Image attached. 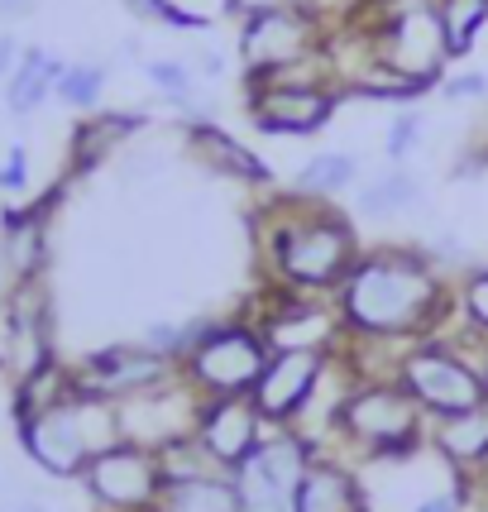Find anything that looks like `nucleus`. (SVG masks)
Returning <instances> with one entry per match:
<instances>
[{
    "instance_id": "4c0bfd02",
    "label": "nucleus",
    "mask_w": 488,
    "mask_h": 512,
    "mask_svg": "<svg viewBox=\"0 0 488 512\" xmlns=\"http://www.w3.org/2000/svg\"><path fill=\"white\" fill-rule=\"evenodd\" d=\"M20 39L15 34H0V87L10 82V72H15V63H20Z\"/></svg>"
},
{
    "instance_id": "bb28decb",
    "label": "nucleus",
    "mask_w": 488,
    "mask_h": 512,
    "mask_svg": "<svg viewBox=\"0 0 488 512\" xmlns=\"http://www.w3.org/2000/svg\"><path fill=\"white\" fill-rule=\"evenodd\" d=\"M106 87H111V67L82 58V63L63 67L58 96H53V101H63L67 111H77V115H96L101 111V101H106Z\"/></svg>"
},
{
    "instance_id": "f03ea898",
    "label": "nucleus",
    "mask_w": 488,
    "mask_h": 512,
    "mask_svg": "<svg viewBox=\"0 0 488 512\" xmlns=\"http://www.w3.org/2000/svg\"><path fill=\"white\" fill-rule=\"evenodd\" d=\"M259 249H264L268 288L297 292V297H335L364 254L355 216L321 201H297L288 192L264 206Z\"/></svg>"
},
{
    "instance_id": "c9c22d12",
    "label": "nucleus",
    "mask_w": 488,
    "mask_h": 512,
    "mask_svg": "<svg viewBox=\"0 0 488 512\" xmlns=\"http://www.w3.org/2000/svg\"><path fill=\"white\" fill-rule=\"evenodd\" d=\"M412 512H474V489L465 479H455L450 489H436V493H422Z\"/></svg>"
},
{
    "instance_id": "473e14b6",
    "label": "nucleus",
    "mask_w": 488,
    "mask_h": 512,
    "mask_svg": "<svg viewBox=\"0 0 488 512\" xmlns=\"http://www.w3.org/2000/svg\"><path fill=\"white\" fill-rule=\"evenodd\" d=\"M436 91H441L450 106H479V101H488V72L484 67H455V72L441 77Z\"/></svg>"
},
{
    "instance_id": "f257e3e1",
    "label": "nucleus",
    "mask_w": 488,
    "mask_h": 512,
    "mask_svg": "<svg viewBox=\"0 0 488 512\" xmlns=\"http://www.w3.org/2000/svg\"><path fill=\"white\" fill-rule=\"evenodd\" d=\"M355 374H393L398 350L455 326V283L422 245H374L335 292Z\"/></svg>"
},
{
    "instance_id": "e433bc0d",
    "label": "nucleus",
    "mask_w": 488,
    "mask_h": 512,
    "mask_svg": "<svg viewBox=\"0 0 488 512\" xmlns=\"http://www.w3.org/2000/svg\"><path fill=\"white\" fill-rule=\"evenodd\" d=\"M192 67H197L201 82H221L225 72H230V58H225L221 48H201V53H192Z\"/></svg>"
},
{
    "instance_id": "20e7f679",
    "label": "nucleus",
    "mask_w": 488,
    "mask_h": 512,
    "mask_svg": "<svg viewBox=\"0 0 488 512\" xmlns=\"http://www.w3.org/2000/svg\"><path fill=\"white\" fill-rule=\"evenodd\" d=\"M15 436H20V450L29 455V465L44 469L48 479H82L101 450L125 441L120 436V407L96 398V393H82V388H72L53 407L15 417Z\"/></svg>"
},
{
    "instance_id": "aec40b11",
    "label": "nucleus",
    "mask_w": 488,
    "mask_h": 512,
    "mask_svg": "<svg viewBox=\"0 0 488 512\" xmlns=\"http://www.w3.org/2000/svg\"><path fill=\"white\" fill-rule=\"evenodd\" d=\"M0 268L10 288L44 283L48 268V216L39 206H10L0 216Z\"/></svg>"
},
{
    "instance_id": "7c9ffc66",
    "label": "nucleus",
    "mask_w": 488,
    "mask_h": 512,
    "mask_svg": "<svg viewBox=\"0 0 488 512\" xmlns=\"http://www.w3.org/2000/svg\"><path fill=\"white\" fill-rule=\"evenodd\" d=\"M139 72H144V82H149L163 101H173V106L187 101V96H197V87H201L192 58H144Z\"/></svg>"
},
{
    "instance_id": "72a5a7b5",
    "label": "nucleus",
    "mask_w": 488,
    "mask_h": 512,
    "mask_svg": "<svg viewBox=\"0 0 488 512\" xmlns=\"http://www.w3.org/2000/svg\"><path fill=\"white\" fill-rule=\"evenodd\" d=\"M29 178H34V168H29V144H10L5 154H0V192L5 197H24L29 192Z\"/></svg>"
},
{
    "instance_id": "6e6552de",
    "label": "nucleus",
    "mask_w": 488,
    "mask_h": 512,
    "mask_svg": "<svg viewBox=\"0 0 488 512\" xmlns=\"http://www.w3.org/2000/svg\"><path fill=\"white\" fill-rule=\"evenodd\" d=\"M268 340L254 326V316H221L201 321V335L192 340L178 374L201 398H249L268 369Z\"/></svg>"
},
{
    "instance_id": "0eeeda50",
    "label": "nucleus",
    "mask_w": 488,
    "mask_h": 512,
    "mask_svg": "<svg viewBox=\"0 0 488 512\" xmlns=\"http://www.w3.org/2000/svg\"><path fill=\"white\" fill-rule=\"evenodd\" d=\"M393 379L417 398L431 422L441 417H460L484 407V379H479V359H474V340H465L460 331L426 335L417 345L398 350L393 359Z\"/></svg>"
},
{
    "instance_id": "58836bf2",
    "label": "nucleus",
    "mask_w": 488,
    "mask_h": 512,
    "mask_svg": "<svg viewBox=\"0 0 488 512\" xmlns=\"http://www.w3.org/2000/svg\"><path fill=\"white\" fill-rule=\"evenodd\" d=\"M474 359H479V379H484V398H488V345H474Z\"/></svg>"
},
{
    "instance_id": "cd10ccee",
    "label": "nucleus",
    "mask_w": 488,
    "mask_h": 512,
    "mask_svg": "<svg viewBox=\"0 0 488 512\" xmlns=\"http://www.w3.org/2000/svg\"><path fill=\"white\" fill-rule=\"evenodd\" d=\"M455 331L474 345H488V259L455 283Z\"/></svg>"
},
{
    "instance_id": "a878e982",
    "label": "nucleus",
    "mask_w": 488,
    "mask_h": 512,
    "mask_svg": "<svg viewBox=\"0 0 488 512\" xmlns=\"http://www.w3.org/2000/svg\"><path fill=\"white\" fill-rule=\"evenodd\" d=\"M436 15H441V34L450 58L455 63L469 58L488 29V0H436Z\"/></svg>"
},
{
    "instance_id": "a211bd4d",
    "label": "nucleus",
    "mask_w": 488,
    "mask_h": 512,
    "mask_svg": "<svg viewBox=\"0 0 488 512\" xmlns=\"http://www.w3.org/2000/svg\"><path fill=\"white\" fill-rule=\"evenodd\" d=\"M431 201V187L426 178L412 168V163H388L369 178H359V187L350 192V211L355 221H398V216H412Z\"/></svg>"
},
{
    "instance_id": "c756f323",
    "label": "nucleus",
    "mask_w": 488,
    "mask_h": 512,
    "mask_svg": "<svg viewBox=\"0 0 488 512\" xmlns=\"http://www.w3.org/2000/svg\"><path fill=\"white\" fill-rule=\"evenodd\" d=\"M130 130H139V115H91V125H82L77 139H72L77 163L87 168V163H96V158H106L120 139H130Z\"/></svg>"
},
{
    "instance_id": "f704fd0d",
    "label": "nucleus",
    "mask_w": 488,
    "mask_h": 512,
    "mask_svg": "<svg viewBox=\"0 0 488 512\" xmlns=\"http://www.w3.org/2000/svg\"><path fill=\"white\" fill-rule=\"evenodd\" d=\"M139 20H158L168 24V29H206V20L201 15H192V10H178L173 0H125Z\"/></svg>"
},
{
    "instance_id": "7ed1b4c3",
    "label": "nucleus",
    "mask_w": 488,
    "mask_h": 512,
    "mask_svg": "<svg viewBox=\"0 0 488 512\" xmlns=\"http://www.w3.org/2000/svg\"><path fill=\"white\" fill-rule=\"evenodd\" d=\"M431 446V417L393 374H355L340 393L331 417L326 450H340L345 460H412Z\"/></svg>"
},
{
    "instance_id": "9d476101",
    "label": "nucleus",
    "mask_w": 488,
    "mask_h": 512,
    "mask_svg": "<svg viewBox=\"0 0 488 512\" xmlns=\"http://www.w3.org/2000/svg\"><path fill=\"white\" fill-rule=\"evenodd\" d=\"M316 441L297 426H268V436L230 469L240 512H297V493L316 460Z\"/></svg>"
},
{
    "instance_id": "b1692460",
    "label": "nucleus",
    "mask_w": 488,
    "mask_h": 512,
    "mask_svg": "<svg viewBox=\"0 0 488 512\" xmlns=\"http://www.w3.org/2000/svg\"><path fill=\"white\" fill-rule=\"evenodd\" d=\"M359 158L350 149H321L297 163V173L288 178V197L297 201H321V206H335L340 197H350L359 187Z\"/></svg>"
},
{
    "instance_id": "412c9836",
    "label": "nucleus",
    "mask_w": 488,
    "mask_h": 512,
    "mask_svg": "<svg viewBox=\"0 0 488 512\" xmlns=\"http://www.w3.org/2000/svg\"><path fill=\"white\" fill-rule=\"evenodd\" d=\"M431 450L445 460L455 479H465L469 489L488 484V402L460 417L431 422Z\"/></svg>"
},
{
    "instance_id": "ddd939ff",
    "label": "nucleus",
    "mask_w": 488,
    "mask_h": 512,
    "mask_svg": "<svg viewBox=\"0 0 488 512\" xmlns=\"http://www.w3.org/2000/svg\"><path fill=\"white\" fill-rule=\"evenodd\" d=\"M201 393L192 383L173 374L168 383H158L139 398L115 402L120 407V436L134 441V446H149V450H168L178 441H192L197 436V417H201Z\"/></svg>"
},
{
    "instance_id": "6ab92c4d",
    "label": "nucleus",
    "mask_w": 488,
    "mask_h": 512,
    "mask_svg": "<svg viewBox=\"0 0 488 512\" xmlns=\"http://www.w3.org/2000/svg\"><path fill=\"white\" fill-rule=\"evenodd\" d=\"M297 512H374L355 460H345L340 450H316L297 493Z\"/></svg>"
},
{
    "instance_id": "423d86ee",
    "label": "nucleus",
    "mask_w": 488,
    "mask_h": 512,
    "mask_svg": "<svg viewBox=\"0 0 488 512\" xmlns=\"http://www.w3.org/2000/svg\"><path fill=\"white\" fill-rule=\"evenodd\" d=\"M355 39L374 63L393 67L417 91L441 87V77L455 63L445 48L436 0H378V20L355 29Z\"/></svg>"
},
{
    "instance_id": "dca6fc26",
    "label": "nucleus",
    "mask_w": 488,
    "mask_h": 512,
    "mask_svg": "<svg viewBox=\"0 0 488 512\" xmlns=\"http://www.w3.org/2000/svg\"><path fill=\"white\" fill-rule=\"evenodd\" d=\"M72 374H77L82 393H96V398H106V402H125V398H139V393L158 388V383H168L178 374V364L158 359L139 340H115V345H101V350L82 355L72 364Z\"/></svg>"
},
{
    "instance_id": "f3484780",
    "label": "nucleus",
    "mask_w": 488,
    "mask_h": 512,
    "mask_svg": "<svg viewBox=\"0 0 488 512\" xmlns=\"http://www.w3.org/2000/svg\"><path fill=\"white\" fill-rule=\"evenodd\" d=\"M264 436H268V422H264V412L254 407V398H206L201 402L197 446L206 450L211 465L225 469V474L240 465Z\"/></svg>"
},
{
    "instance_id": "39448f33",
    "label": "nucleus",
    "mask_w": 488,
    "mask_h": 512,
    "mask_svg": "<svg viewBox=\"0 0 488 512\" xmlns=\"http://www.w3.org/2000/svg\"><path fill=\"white\" fill-rule=\"evenodd\" d=\"M345 101V91L335 82L331 53L311 58V63L264 77V82H244V115L249 125L268 139H311L335 120Z\"/></svg>"
},
{
    "instance_id": "1a4fd4ad",
    "label": "nucleus",
    "mask_w": 488,
    "mask_h": 512,
    "mask_svg": "<svg viewBox=\"0 0 488 512\" xmlns=\"http://www.w3.org/2000/svg\"><path fill=\"white\" fill-rule=\"evenodd\" d=\"M326 44L331 39L311 10L292 5V0H259L240 20L235 53H240L244 82H264V77H278V72H292V67L321 58Z\"/></svg>"
},
{
    "instance_id": "393cba45",
    "label": "nucleus",
    "mask_w": 488,
    "mask_h": 512,
    "mask_svg": "<svg viewBox=\"0 0 488 512\" xmlns=\"http://www.w3.org/2000/svg\"><path fill=\"white\" fill-rule=\"evenodd\" d=\"M154 512H240V498L225 469H206L192 479H168Z\"/></svg>"
},
{
    "instance_id": "9b49d317",
    "label": "nucleus",
    "mask_w": 488,
    "mask_h": 512,
    "mask_svg": "<svg viewBox=\"0 0 488 512\" xmlns=\"http://www.w3.org/2000/svg\"><path fill=\"white\" fill-rule=\"evenodd\" d=\"M87 498L101 512H154L163 498V455L134 441H115L111 450H101L87 465V474L77 479Z\"/></svg>"
},
{
    "instance_id": "c85d7f7f",
    "label": "nucleus",
    "mask_w": 488,
    "mask_h": 512,
    "mask_svg": "<svg viewBox=\"0 0 488 512\" xmlns=\"http://www.w3.org/2000/svg\"><path fill=\"white\" fill-rule=\"evenodd\" d=\"M426 134H431V115L426 106H393L388 125H383V158L388 163H417V154L426 149Z\"/></svg>"
},
{
    "instance_id": "2eb2a0df",
    "label": "nucleus",
    "mask_w": 488,
    "mask_h": 512,
    "mask_svg": "<svg viewBox=\"0 0 488 512\" xmlns=\"http://www.w3.org/2000/svg\"><path fill=\"white\" fill-rule=\"evenodd\" d=\"M268 350H345V321L335 312V297H297L268 288V302L254 312Z\"/></svg>"
},
{
    "instance_id": "a19ab883",
    "label": "nucleus",
    "mask_w": 488,
    "mask_h": 512,
    "mask_svg": "<svg viewBox=\"0 0 488 512\" xmlns=\"http://www.w3.org/2000/svg\"><path fill=\"white\" fill-rule=\"evenodd\" d=\"M0 5H15V0H0Z\"/></svg>"
},
{
    "instance_id": "4468645a",
    "label": "nucleus",
    "mask_w": 488,
    "mask_h": 512,
    "mask_svg": "<svg viewBox=\"0 0 488 512\" xmlns=\"http://www.w3.org/2000/svg\"><path fill=\"white\" fill-rule=\"evenodd\" d=\"M53 359L58 355H53V316H48L44 283L10 288L5 307H0V374L15 388Z\"/></svg>"
},
{
    "instance_id": "4be33fe9",
    "label": "nucleus",
    "mask_w": 488,
    "mask_h": 512,
    "mask_svg": "<svg viewBox=\"0 0 488 512\" xmlns=\"http://www.w3.org/2000/svg\"><path fill=\"white\" fill-rule=\"evenodd\" d=\"M187 144H192V154L216 173V178H235V182H249V187H273V163L264 154H254L244 139H235L230 130L221 125H197V130H187Z\"/></svg>"
},
{
    "instance_id": "5701e85b",
    "label": "nucleus",
    "mask_w": 488,
    "mask_h": 512,
    "mask_svg": "<svg viewBox=\"0 0 488 512\" xmlns=\"http://www.w3.org/2000/svg\"><path fill=\"white\" fill-rule=\"evenodd\" d=\"M63 67H67V58H58L53 48L29 44L20 53L15 72H10V82H5V111L15 115V120H29L34 111H44L48 101L58 96Z\"/></svg>"
},
{
    "instance_id": "ea45409f",
    "label": "nucleus",
    "mask_w": 488,
    "mask_h": 512,
    "mask_svg": "<svg viewBox=\"0 0 488 512\" xmlns=\"http://www.w3.org/2000/svg\"><path fill=\"white\" fill-rule=\"evenodd\" d=\"M5 297H10V292H0V307H5Z\"/></svg>"
},
{
    "instance_id": "2f4dec72",
    "label": "nucleus",
    "mask_w": 488,
    "mask_h": 512,
    "mask_svg": "<svg viewBox=\"0 0 488 512\" xmlns=\"http://www.w3.org/2000/svg\"><path fill=\"white\" fill-rule=\"evenodd\" d=\"M197 335H201V321H154V326H144V331L134 335V340H139V345H149L158 359L182 364Z\"/></svg>"
},
{
    "instance_id": "f8f14e48",
    "label": "nucleus",
    "mask_w": 488,
    "mask_h": 512,
    "mask_svg": "<svg viewBox=\"0 0 488 512\" xmlns=\"http://www.w3.org/2000/svg\"><path fill=\"white\" fill-rule=\"evenodd\" d=\"M340 355V350H335ZM331 350H273L259 388L249 393L254 407L264 412L268 426H302L307 412L316 407L321 388L335 369Z\"/></svg>"
}]
</instances>
